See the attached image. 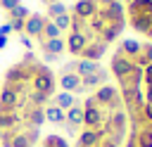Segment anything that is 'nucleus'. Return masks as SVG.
<instances>
[{
  "label": "nucleus",
  "instance_id": "23",
  "mask_svg": "<svg viewBox=\"0 0 152 147\" xmlns=\"http://www.w3.org/2000/svg\"><path fill=\"white\" fill-rule=\"evenodd\" d=\"M10 33H12V26L10 24H2L0 26V36H10Z\"/></svg>",
  "mask_w": 152,
  "mask_h": 147
},
{
  "label": "nucleus",
  "instance_id": "12",
  "mask_svg": "<svg viewBox=\"0 0 152 147\" xmlns=\"http://www.w3.org/2000/svg\"><path fill=\"white\" fill-rule=\"evenodd\" d=\"M64 121H66V123H71V126H76L78 130L83 128V109H81V104H78V102L64 111Z\"/></svg>",
  "mask_w": 152,
  "mask_h": 147
},
{
  "label": "nucleus",
  "instance_id": "21",
  "mask_svg": "<svg viewBox=\"0 0 152 147\" xmlns=\"http://www.w3.org/2000/svg\"><path fill=\"white\" fill-rule=\"evenodd\" d=\"M140 52H142V55L147 57V62L152 64V40H150V43H140Z\"/></svg>",
  "mask_w": 152,
  "mask_h": 147
},
{
  "label": "nucleus",
  "instance_id": "19",
  "mask_svg": "<svg viewBox=\"0 0 152 147\" xmlns=\"http://www.w3.org/2000/svg\"><path fill=\"white\" fill-rule=\"evenodd\" d=\"M69 12V7L64 5V2H52V5H48V14H45V19H55V17H59V14H66Z\"/></svg>",
  "mask_w": 152,
  "mask_h": 147
},
{
  "label": "nucleus",
  "instance_id": "22",
  "mask_svg": "<svg viewBox=\"0 0 152 147\" xmlns=\"http://www.w3.org/2000/svg\"><path fill=\"white\" fill-rule=\"evenodd\" d=\"M17 5H21L19 0H0V7L5 9V12H10V9H14Z\"/></svg>",
  "mask_w": 152,
  "mask_h": 147
},
{
  "label": "nucleus",
  "instance_id": "17",
  "mask_svg": "<svg viewBox=\"0 0 152 147\" xmlns=\"http://www.w3.org/2000/svg\"><path fill=\"white\" fill-rule=\"evenodd\" d=\"M40 147H69L66 138L64 135H57V133H50L40 140Z\"/></svg>",
  "mask_w": 152,
  "mask_h": 147
},
{
  "label": "nucleus",
  "instance_id": "14",
  "mask_svg": "<svg viewBox=\"0 0 152 147\" xmlns=\"http://www.w3.org/2000/svg\"><path fill=\"white\" fill-rule=\"evenodd\" d=\"M50 102H52V104H57L59 109H64V111H66V109H69V107H74L78 100H76V95H74V92H64V90H62V92H55Z\"/></svg>",
  "mask_w": 152,
  "mask_h": 147
},
{
  "label": "nucleus",
  "instance_id": "13",
  "mask_svg": "<svg viewBox=\"0 0 152 147\" xmlns=\"http://www.w3.org/2000/svg\"><path fill=\"white\" fill-rule=\"evenodd\" d=\"M116 50H119L121 55H126L128 59H135V57L140 55V43H138V40H133V38H124V40H121V45H119Z\"/></svg>",
  "mask_w": 152,
  "mask_h": 147
},
{
  "label": "nucleus",
  "instance_id": "9",
  "mask_svg": "<svg viewBox=\"0 0 152 147\" xmlns=\"http://www.w3.org/2000/svg\"><path fill=\"white\" fill-rule=\"evenodd\" d=\"M64 45H66V50H69L74 57H81L83 47L88 45V38H86V33H74V31H69V36H66Z\"/></svg>",
  "mask_w": 152,
  "mask_h": 147
},
{
  "label": "nucleus",
  "instance_id": "25",
  "mask_svg": "<svg viewBox=\"0 0 152 147\" xmlns=\"http://www.w3.org/2000/svg\"><path fill=\"white\" fill-rule=\"evenodd\" d=\"M5 45H7V36H0V50H2Z\"/></svg>",
  "mask_w": 152,
  "mask_h": 147
},
{
  "label": "nucleus",
  "instance_id": "4",
  "mask_svg": "<svg viewBox=\"0 0 152 147\" xmlns=\"http://www.w3.org/2000/svg\"><path fill=\"white\" fill-rule=\"evenodd\" d=\"M135 69V64H133V59H128L126 55H121L119 50L114 52V57H112V64H109V71L114 74V78L119 81V78H124L126 74H131Z\"/></svg>",
  "mask_w": 152,
  "mask_h": 147
},
{
  "label": "nucleus",
  "instance_id": "24",
  "mask_svg": "<svg viewBox=\"0 0 152 147\" xmlns=\"http://www.w3.org/2000/svg\"><path fill=\"white\" fill-rule=\"evenodd\" d=\"M21 45H24V47H28V50H31V38H26V36H21Z\"/></svg>",
  "mask_w": 152,
  "mask_h": 147
},
{
  "label": "nucleus",
  "instance_id": "27",
  "mask_svg": "<svg viewBox=\"0 0 152 147\" xmlns=\"http://www.w3.org/2000/svg\"><path fill=\"white\" fill-rule=\"evenodd\" d=\"M45 5H52V2H62V0H43Z\"/></svg>",
  "mask_w": 152,
  "mask_h": 147
},
{
  "label": "nucleus",
  "instance_id": "18",
  "mask_svg": "<svg viewBox=\"0 0 152 147\" xmlns=\"http://www.w3.org/2000/svg\"><path fill=\"white\" fill-rule=\"evenodd\" d=\"M28 14H31V12H28V7L17 5L14 9H10V12H7V19H10V21H26V19H28Z\"/></svg>",
  "mask_w": 152,
  "mask_h": 147
},
{
  "label": "nucleus",
  "instance_id": "1",
  "mask_svg": "<svg viewBox=\"0 0 152 147\" xmlns=\"http://www.w3.org/2000/svg\"><path fill=\"white\" fill-rule=\"evenodd\" d=\"M31 88L38 90V92H43V95L50 97V100H52V95L57 92V78H55L52 69L45 66L43 62L36 66V74H33V78H31Z\"/></svg>",
  "mask_w": 152,
  "mask_h": 147
},
{
  "label": "nucleus",
  "instance_id": "15",
  "mask_svg": "<svg viewBox=\"0 0 152 147\" xmlns=\"http://www.w3.org/2000/svg\"><path fill=\"white\" fill-rule=\"evenodd\" d=\"M97 69H100L97 62H90V59H83V57H81V59H76V69H74V71H76L78 76H88V74H95Z\"/></svg>",
  "mask_w": 152,
  "mask_h": 147
},
{
  "label": "nucleus",
  "instance_id": "6",
  "mask_svg": "<svg viewBox=\"0 0 152 147\" xmlns=\"http://www.w3.org/2000/svg\"><path fill=\"white\" fill-rule=\"evenodd\" d=\"M40 50H43L45 62H55V59H59V55L66 50V45H64V38H52V40L40 43Z\"/></svg>",
  "mask_w": 152,
  "mask_h": 147
},
{
  "label": "nucleus",
  "instance_id": "2",
  "mask_svg": "<svg viewBox=\"0 0 152 147\" xmlns=\"http://www.w3.org/2000/svg\"><path fill=\"white\" fill-rule=\"evenodd\" d=\"M93 97H95V102H97L102 109H107V111L124 109V102H121L119 88H114V85H109V83H104V85L95 88V90H93Z\"/></svg>",
  "mask_w": 152,
  "mask_h": 147
},
{
  "label": "nucleus",
  "instance_id": "16",
  "mask_svg": "<svg viewBox=\"0 0 152 147\" xmlns=\"http://www.w3.org/2000/svg\"><path fill=\"white\" fill-rule=\"evenodd\" d=\"M52 38H62V31L48 19L45 21V26H43V33H40V38H38V43H45V40H52Z\"/></svg>",
  "mask_w": 152,
  "mask_h": 147
},
{
  "label": "nucleus",
  "instance_id": "10",
  "mask_svg": "<svg viewBox=\"0 0 152 147\" xmlns=\"http://www.w3.org/2000/svg\"><path fill=\"white\" fill-rule=\"evenodd\" d=\"M57 85H59L64 92H76L78 85H81V76H78V74H59Z\"/></svg>",
  "mask_w": 152,
  "mask_h": 147
},
{
  "label": "nucleus",
  "instance_id": "8",
  "mask_svg": "<svg viewBox=\"0 0 152 147\" xmlns=\"http://www.w3.org/2000/svg\"><path fill=\"white\" fill-rule=\"evenodd\" d=\"M97 12V0H76L74 7H71V14L74 17H81V19H93Z\"/></svg>",
  "mask_w": 152,
  "mask_h": 147
},
{
  "label": "nucleus",
  "instance_id": "3",
  "mask_svg": "<svg viewBox=\"0 0 152 147\" xmlns=\"http://www.w3.org/2000/svg\"><path fill=\"white\" fill-rule=\"evenodd\" d=\"M107 116H109V111L102 109L100 104H95V107H90V109H83V128H93V130H97V128L104 126Z\"/></svg>",
  "mask_w": 152,
  "mask_h": 147
},
{
  "label": "nucleus",
  "instance_id": "26",
  "mask_svg": "<svg viewBox=\"0 0 152 147\" xmlns=\"http://www.w3.org/2000/svg\"><path fill=\"white\" fill-rule=\"evenodd\" d=\"M145 36H147V38L152 40V24H150V28H147V33H145Z\"/></svg>",
  "mask_w": 152,
  "mask_h": 147
},
{
  "label": "nucleus",
  "instance_id": "5",
  "mask_svg": "<svg viewBox=\"0 0 152 147\" xmlns=\"http://www.w3.org/2000/svg\"><path fill=\"white\" fill-rule=\"evenodd\" d=\"M45 14H28V19H26V24H24V33L21 36H26V38H40V33H43V26H45Z\"/></svg>",
  "mask_w": 152,
  "mask_h": 147
},
{
  "label": "nucleus",
  "instance_id": "7",
  "mask_svg": "<svg viewBox=\"0 0 152 147\" xmlns=\"http://www.w3.org/2000/svg\"><path fill=\"white\" fill-rule=\"evenodd\" d=\"M104 52H107V43H102L100 38H95V40H90V43L83 47L81 57H83V59H90V62H100V59L104 57Z\"/></svg>",
  "mask_w": 152,
  "mask_h": 147
},
{
  "label": "nucleus",
  "instance_id": "20",
  "mask_svg": "<svg viewBox=\"0 0 152 147\" xmlns=\"http://www.w3.org/2000/svg\"><path fill=\"white\" fill-rule=\"evenodd\" d=\"M52 24H55L59 31H69V26H71V14H69V12H66V14H59V17L52 19Z\"/></svg>",
  "mask_w": 152,
  "mask_h": 147
},
{
  "label": "nucleus",
  "instance_id": "11",
  "mask_svg": "<svg viewBox=\"0 0 152 147\" xmlns=\"http://www.w3.org/2000/svg\"><path fill=\"white\" fill-rule=\"evenodd\" d=\"M45 121L52 123V126H62V123H64V109H59L57 104L48 102V104H45Z\"/></svg>",
  "mask_w": 152,
  "mask_h": 147
}]
</instances>
